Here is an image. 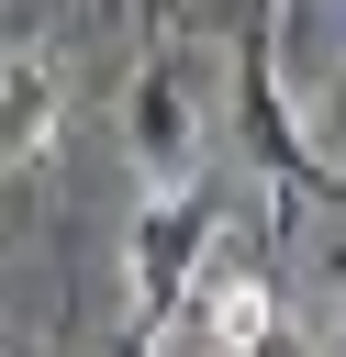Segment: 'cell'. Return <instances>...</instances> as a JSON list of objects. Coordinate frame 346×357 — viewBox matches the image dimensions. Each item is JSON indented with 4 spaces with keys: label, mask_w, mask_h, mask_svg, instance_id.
<instances>
[{
    "label": "cell",
    "mask_w": 346,
    "mask_h": 357,
    "mask_svg": "<svg viewBox=\"0 0 346 357\" xmlns=\"http://www.w3.org/2000/svg\"><path fill=\"white\" fill-rule=\"evenodd\" d=\"M67 123V78L56 56H0V167H33Z\"/></svg>",
    "instance_id": "277c9868"
},
{
    "label": "cell",
    "mask_w": 346,
    "mask_h": 357,
    "mask_svg": "<svg viewBox=\"0 0 346 357\" xmlns=\"http://www.w3.org/2000/svg\"><path fill=\"white\" fill-rule=\"evenodd\" d=\"M134 335H145V357H223V346L201 335V312H190V301H167V312H156V324H134Z\"/></svg>",
    "instance_id": "52a82bcc"
},
{
    "label": "cell",
    "mask_w": 346,
    "mask_h": 357,
    "mask_svg": "<svg viewBox=\"0 0 346 357\" xmlns=\"http://www.w3.org/2000/svg\"><path fill=\"white\" fill-rule=\"evenodd\" d=\"M201 257H212V190H201V178H190V190H145V201H134V223H123L134 324H156V312L201 279Z\"/></svg>",
    "instance_id": "7a4b0ae2"
},
{
    "label": "cell",
    "mask_w": 346,
    "mask_h": 357,
    "mask_svg": "<svg viewBox=\"0 0 346 357\" xmlns=\"http://www.w3.org/2000/svg\"><path fill=\"white\" fill-rule=\"evenodd\" d=\"M123 156L145 190H190L201 178V100H190V67L179 45H145L134 78H123Z\"/></svg>",
    "instance_id": "6da1fadb"
},
{
    "label": "cell",
    "mask_w": 346,
    "mask_h": 357,
    "mask_svg": "<svg viewBox=\"0 0 346 357\" xmlns=\"http://www.w3.org/2000/svg\"><path fill=\"white\" fill-rule=\"evenodd\" d=\"M112 357H145V335H112Z\"/></svg>",
    "instance_id": "ba28073f"
},
{
    "label": "cell",
    "mask_w": 346,
    "mask_h": 357,
    "mask_svg": "<svg viewBox=\"0 0 346 357\" xmlns=\"http://www.w3.org/2000/svg\"><path fill=\"white\" fill-rule=\"evenodd\" d=\"M0 357H33V346H22V335H11V324H0Z\"/></svg>",
    "instance_id": "30bf717a"
},
{
    "label": "cell",
    "mask_w": 346,
    "mask_h": 357,
    "mask_svg": "<svg viewBox=\"0 0 346 357\" xmlns=\"http://www.w3.org/2000/svg\"><path fill=\"white\" fill-rule=\"evenodd\" d=\"M234 78H246V134H257V156L313 178V134H301V112H290V89H279V56H268V33H246V45H234Z\"/></svg>",
    "instance_id": "5b68a950"
},
{
    "label": "cell",
    "mask_w": 346,
    "mask_h": 357,
    "mask_svg": "<svg viewBox=\"0 0 346 357\" xmlns=\"http://www.w3.org/2000/svg\"><path fill=\"white\" fill-rule=\"evenodd\" d=\"M179 301L201 312V335H212L223 357H257V346L279 335V301H268V279H257V268H212V257H201V279H190Z\"/></svg>",
    "instance_id": "3957f363"
},
{
    "label": "cell",
    "mask_w": 346,
    "mask_h": 357,
    "mask_svg": "<svg viewBox=\"0 0 346 357\" xmlns=\"http://www.w3.org/2000/svg\"><path fill=\"white\" fill-rule=\"evenodd\" d=\"M268 11H313V0H268Z\"/></svg>",
    "instance_id": "8fae6325"
},
{
    "label": "cell",
    "mask_w": 346,
    "mask_h": 357,
    "mask_svg": "<svg viewBox=\"0 0 346 357\" xmlns=\"http://www.w3.org/2000/svg\"><path fill=\"white\" fill-rule=\"evenodd\" d=\"M335 357H346V290H335Z\"/></svg>",
    "instance_id": "9c48e42d"
},
{
    "label": "cell",
    "mask_w": 346,
    "mask_h": 357,
    "mask_svg": "<svg viewBox=\"0 0 346 357\" xmlns=\"http://www.w3.org/2000/svg\"><path fill=\"white\" fill-rule=\"evenodd\" d=\"M301 134H313V167H346V67H335V78H313Z\"/></svg>",
    "instance_id": "8992f818"
}]
</instances>
